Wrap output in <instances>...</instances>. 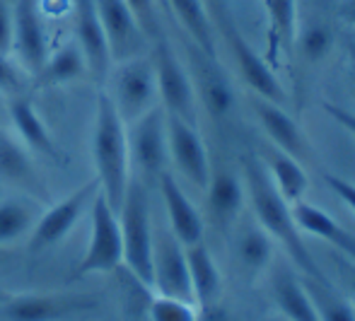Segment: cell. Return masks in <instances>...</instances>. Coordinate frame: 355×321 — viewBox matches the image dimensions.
Wrapping results in <instances>:
<instances>
[{
	"mask_svg": "<svg viewBox=\"0 0 355 321\" xmlns=\"http://www.w3.org/2000/svg\"><path fill=\"white\" fill-rule=\"evenodd\" d=\"M242 167L244 193L249 196V203H252V210L259 220V227L271 239H276L278 244H283L285 254L297 266L300 273L312 275V278H324V270L319 268L317 261L309 254L302 232H300L297 223H295L293 205L273 186L271 177H268L266 167H263V159L247 153L242 157Z\"/></svg>",
	"mask_w": 355,
	"mask_h": 321,
	"instance_id": "6da1fadb",
	"label": "cell"
},
{
	"mask_svg": "<svg viewBox=\"0 0 355 321\" xmlns=\"http://www.w3.org/2000/svg\"><path fill=\"white\" fill-rule=\"evenodd\" d=\"M92 162L94 179L99 182V191L119 213L131 182V159H128V133L126 123L119 116L116 107L109 94H97V114L92 126Z\"/></svg>",
	"mask_w": 355,
	"mask_h": 321,
	"instance_id": "7a4b0ae2",
	"label": "cell"
},
{
	"mask_svg": "<svg viewBox=\"0 0 355 321\" xmlns=\"http://www.w3.org/2000/svg\"><path fill=\"white\" fill-rule=\"evenodd\" d=\"M119 223H121L123 239V263L133 278L141 280L145 288H150V283H153L155 229L153 218H150L148 189L133 177L128 182L121 208H119Z\"/></svg>",
	"mask_w": 355,
	"mask_h": 321,
	"instance_id": "3957f363",
	"label": "cell"
},
{
	"mask_svg": "<svg viewBox=\"0 0 355 321\" xmlns=\"http://www.w3.org/2000/svg\"><path fill=\"white\" fill-rule=\"evenodd\" d=\"M128 133V159L131 177L138 179L145 189H155L169 164L167 148V114L155 104L150 112L126 126Z\"/></svg>",
	"mask_w": 355,
	"mask_h": 321,
	"instance_id": "277c9868",
	"label": "cell"
},
{
	"mask_svg": "<svg viewBox=\"0 0 355 321\" xmlns=\"http://www.w3.org/2000/svg\"><path fill=\"white\" fill-rule=\"evenodd\" d=\"M104 83H107L104 92L109 94L126 126L157 104V80H155L153 58L145 53L114 63Z\"/></svg>",
	"mask_w": 355,
	"mask_h": 321,
	"instance_id": "5b68a950",
	"label": "cell"
},
{
	"mask_svg": "<svg viewBox=\"0 0 355 321\" xmlns=\"http://www.w3.org/2000/svg\"><path fill=\"white\" fill-rule=\"evenodd\" d=\"M150 58H153L155 80H157V99L164 114L179 116L189 123H196V89L191 75L182 58L177 56L167 34L150 42Z\"/></svg>",
	"mask_w": 355,
	"mask_h": 321,
	"instance_id": "8992f818",
	"label": "cell"
},
{
	"mask_svg": "<svg viewBox=\"0 0 355 321\" xmlns=\"http://www.w3.org/2000/svg\"><path fill=\"white\" fill-rule=\"evenodd\" d=\"M123 263V239L119 213L109 205L102 191L89 203V239L75 275L112 273Z\"/></svg>",
	"mask_w": 355,
	"mask_h": 321,
	"instance_id": "52a82bcc",
	"label": "cell"
},
{
	"mask_svg": "<svg viewBox=\"0 0 355 321\" xmlns=\"http://www.w3.org/2000/svg\"><path fill=\"white\" fill-rule=\"evenodd\" d=\"M97 193H99V182L97 179H89L87 184L75 189L73 193H68L63 200L53 203L51 208H44L37 225H34V229L27 237L29 252L44 254V252H49V249L58 247V244L75 229L78 220L89 210V203H92Z\"/></svg>",
	"mask_w": 355,
	"mask_h": 321,
	"instance_id": "ba28073f",
	"label": "cell"
},
{
	"mask_svg": "<svg viewBox=\"0 0 355 321\" xmlns=\"http://www.w3.org/2000/svg\"><path fill=\"white\" fill-rule=\"evenodd\" d=\"M92 309L97 297L85 293H12L0 304V321H68Z\"/></svg>",
	"mask_w": 355,
	"mask_h": 321,
	"instance_id": "9c48e42d",
	"label": "cell"
},
{
	"mask_svg": "<svg viewBox=\"0 0 355 321\" xmlns=\"http://www.w3.org/2000/svg\"><path fill=\"white\" fill-rule=\"evenodd\" d=\"M187 68L189 75H191L193 89H196V99H201V104L213 119H225L234 107V89L230 85L218 56L206 53L203 49H198L196 44L187 39Z\"/></svg>",
	"mask_w": 355,
	"mask_h": 321,
	"instance_id": "30bf717a",
	"label": "cell"
},
{
	"mask_svg": "<svg viewBox=\"0 0 355 321\" xmlns=\"http://www.w3.org/2000/svg\"><path fill=\"white\" fill-rule=\"evenodd\" d=\"M167 148L169 159L179 169V174L198 191H206L213 164L208 157L206 143L196 130V123L167 114Z\"/></svg>",
	"mask_w": 355,
	"mask_h": 321,
	"instance_id": "8fae6325",
	"label": "cell"
},
{
	"mask_svg": "<svg viewBox=\"0 0 355 321\" xmlns=\"http://www.w3.org/2000/svg\"><path fill=\"white\" fill-rule=\"evenodd\" d=\"M150 288L167 297L191 300V280H189L187 249L172 234V229L162 227L155 232L153 242V283Z\"/></svg>",
	"mask_w": 355,
	"mask_h": 321,
	"instance_id": "7c38bea8",
	"label": "cell"
},
{
	"mask_svg": "<svg viewBox=\"0 0 355 321\" xmlns=\"http://www.w3.org/2000/svg\"><path fill=\"white\" fill-rule=\"evenodd\" d=\"M15 61L32 78L46 61L49 39L39 0H12V51Z\"/></svg>",
	"mask_w": 355,
	"mask_h": 321,
	"instance_id": "4fadbf2b",
	"label": "cell"
},
{
	"mask_svg": "<svg viewBox=\"0 0 355 321\" xmlns=\"http://www.w3.org/2000/svg\"><path fill=\"white\" fill-rule=\"evenodd\" d=\"M220 37L227 44L230 53H232V61L239 70V78L247 83V87L252 89L257 97H263L276 104H285L288 97H285V89H283V83L278 80V73L273 70V65L266 61V56H261V53L244 39L239 27L227 29V32L220 34Z\"/></svg>",
	"mask_w": 355,
	"mask_h": 321,
	"instance_id": "5bb4252c",
	"label": "cell"
},
{
	"mask_svg": "<svg viewBox=\"0 0 355 321\" xmlns=\"http://www.w3.org/2000/svg\"><path fill=\"white\" fill-rule=\"evenodd\" d=\"M99 22H102L104 37L109 44L112 63L126 61V58L143 56L150 46V39L128 10L126 0H94Z\"/></svg>",
	"mask_w": 355,
	"mask_h": 321,
	"instance_id": "9a60e30c",
	"label": "cell"
},
{
	"mask_svg": "<svg viewBox=\"0 0 355 321\" xmlns=\"http://www.w3.org/2000/svg\"><path fill=\"white\" fill-rule=\"evenodd\" d=\"M75 42L80 44L87 61V75L104 85L112 68V53H109V44L104 37L102 22H99L97 5L94 0H75Z\"/></svg>",
	"mask_w": 355,
	"mask_h": 321,
	"instance_id": "2e32d148",
	"label": "cell"
},
{
	"mask_svg": "<svg viewBox=\"0 0 355 321\" xmlns=\"http://www.w3.org/2000/svg\"><path fill=\"white\" fill-rule=\"evenodd\" d=\"M159 196H162L164 210H167V220H169V229L172 234L184 244H196L203 242V232H206V223H203V215L198 213V208L191 203V198L187 196L179 182L174 179V174L164 172L157 182Z\"/></svg>",
	"mask_w": 355,
	"mask_h": 321,
	"instance_id": "e0dca14e",
	"label": "cell"
},
{
	"mask_svg": "<svg viewBox=\"0 0 355 321\" xmlns=\"http://www.w3.org/2000/svg\"><path fill=\"white\" fill-rule=\"evenodd\" d=\"M252 107H254V114H257L259 123H261L266 135L271 138L273 148L293 155L300 162L312 157V148H309L307 135L297 126V121L285 112L283 104L268 102V99H263V97H254Z\"/></svg>",
	"mask_w": 355,
	"mask_h": 321,
	"instance_id": "ac0fdd59",
	"label": "cell"
},
{
	"mask_svg": "<svg viewBox=\"0 0 355 321\" xmlns=\"http://www.w3.org/2000/svg\"><path fill=\"white\" fill-rule=\"evenodd\" d=\"M244 205V182L227 164L211 167V179L206 186L208 220L218 229H227L239 218Z\"/></svg>",
	"mask_w": 355,
	"mask_h": 321,
	"instance_id": "d6986e66",
	"label": "cell"
},
{
	"mask_svg": "<svg viewBox=\"0 0 355 321\" xmlns=\"http://www.w3.org/2000/svg\"><path fill=\"white\" fill-rule=\"evenodd\" d=\"M266 12L268 29V56L266 61L278 70L290 63L295 56V39H297V0H261Z\"/></svg>",
	"mask_w": 355,
	"mask_h": 321,
	"instance_id": "ffe728a7",
	"label": "cell"
},
{
	"mask_svg": "<svg viewBox=\"0 0 355 321\" xmlns=\"http://www.w3.org/2000/svg\"><path fill=\"white\" fill-rule=\"evenodd\" d=\"M5 109H8V123L12 126L15 135L27 145L34 153H42L46 157H56V145L49 133V126L44 119L39 116L37 107H34L32 92L12 94L5 99Z\"/></svg>",
	"mask_w": 355,
	"mask_h": 321,
	"instance_id": "44dd1931",
	"label": "cell"
},
{
	"mask_svg": "<svg viewBox=\"0 0 355 321\" xmlns=\"http://www.w3.org/2000/svg\"><path fill=\"white\" fill-rule=\"evenodd\" d=\"M293 218L297 223L300 232L324 239L331 247H336L346 259L355 261V234L348 232L343 225H338L327 210L317 208V205L307 203V200H297V203H293Z\"/></svg>",
	"mask_w": 355,
	"mask_h": 321,
	"instance_id": "7402d4cb",
	"label": "cell"
},
{
	"mask_svg": "<svg viewBox=\"0 0 355 321\" xmlns=\"http://www.w3.org/2000/svg\"><path fill=\"white\" fill-rule=\"evenodd\" d=\"M87 75V61L80 49V44L71 39L61 49L49 53L42 68L32 75V89H53L71 85L75 80H83Z\"/></svg>",
	"mask_w": 355,
	"mask_h": 321,
	"instance_id": "603a6c76",
	"label": "cell"
},
{
	"mask_svg": "<svg viewBox=\"0 0 355 321\" xmlns=\"http://www.w3.org/2000/svg\"><path fill=\"white\" fill-rule=\"evenodd\" d=\"M0 182L12 184L19 189H42L44 182L34 169V162L29 157V148L0 123Z\"/></svg>",
	"mask_w": 355,
	"mask_h": 321,
	"instance_id": "cb8c5ba5",
	"label": "cell"
},
{
	"mask_svg": "<svg viewBox=\"0 0 355 321\" xmlns=\"http://www.w3.org/2000/svg\"><path fill=\"white\" fill-rule=\"evenodd\" d=\"M271 297L288 321H322L302 280L288 266H278L271 278Z\"/></svg>",
	"mask_w": 355,
	"mask_h": 321,
	"instance_id": "d4e9b609",
	"label": "cell"
},
{
	"mask_svg": "<svg viewBox=\"0 0 355 321\" xmlns=\"http://www.w3.org/2000/svg\"><path fill=\"white\" fill-rule=\"evenodd\" d=\"M187 249V263H189V280H191V295L193 302L201 307H213L223 295V273L215 263L211 249L203 242L189 244Z\"/></svg>",
	"mask_w": 355,
	"mask_h": 321,
	"instance_id": "484cf974",
	"label": "cell"
},
{
	"mask_svg": "<svg viewBox=\"0 0 355 321\" xmlns=\"http://www.w3.org/2000/svg\"><path fill=\"white\" fill-rule=\"evenodd\" d=\"M42 210V200L29 193L8 196L0 200V247H12L22 237H29Z\"/></svg>",
	"mask_w": 355,
	"mask_h": 321,
	"instance_id": "4316f807",
	"label": "cell"
},
{
	"mask_svg": "<svg viewBox=\"0 0 355 321\" xmlns=\"http://www.w3.org/2000/svg\"><path fill=\"white\" fill-rule=\"evenodd\" d=\"M263 167H266L268 177H271L273 186L278 189V193L290 205L302 200V196L307 193L309 186V177L297 157H293V155L283 153L278 148H268L266 157H263Z\"/></svg>",
	"mask_w": 355,
	"mask_h": 321,
	"instance_id": "83f0119b",
	"label": "cell"
},
{
	"mask_svg": "<svg viewBox=\"0 0 355 321\" xmlns=\"http://www.w3.org/2000/svg\"><path fill=\"white\" fill-rule=\"evenodd\" d=\"M167 3L172 15L177 17L179 27L189 37V42H193L206 53L218 56V42H215L218 34H215V27L208 17L206 3L203 0H167Z\"/></svg>",
	"mask_w": 355,
	"mask_h": 321,
	"instance_id": "f1b7e54d",
	"label": "cell"
},
{
	"mask_svg": "<svg viewBox=\"0 0 355 321\" xmlns=\"http://www.w3.org/2000/svg\"><path fill=\"white\" fill-rule=\"evenodd\" d=\"M304 290L312 297L317 314L322 321H355V307L353 302L341 295L334 283H329L327 275L324 278H312V275H302Z\"/></svg>",
	"mask_w": 355,
	"mask_h": 321,
	"instance_id": "f546056e",
	"label": "cell"
},
{
	"mask_svg": "<svg viewBox=\"0 0 355 321\" xmlns=\"http://www.w3.org/2000/svg\"><path fill=\"white\" fill-rule=\"evenodd\" d=\"M336 34L334 27L324 19H307L302 27H297V39H295V53H300L304 63L317 65L327 61L329 53L334 51Z\"/></svg>",
	"mask_w": 355,
	"mask_h": 321,
	"instance_id": "4dcf8cb0",
	"label": "cell"
},
{
	"mask_svg": "<svg viewBox=\"0 0 355 321\" xmlns=\"http://www.w3.org/2000/svg\"><path fill=\"white\" fill-rule=\"evenodd\" d=\"M237 263L242 266V270L249 278H257L259 273H263L268 263L273 259V239L263 232L261 227H249L239 234L237 247Z\"/></svg>",
	"mask_w": 355,
	"mask_h": 321,
	"instance_id": "1f68e13d",
	"label": "cell"
},
{
	"mask_svg": "<svg viewBox=\"0 0 355 321\" xmlns=\"http://www.w3.org/2000/svg\"><path fill=\"white\" fill-rule=\"evenodd\" d=\"M148 321H198L191 300L155 295L148 302Z\"/></svg>",
	"mask_w": 355,
	"mask_h": 321,
	"instance_id": "d6a6232c",
	"label": "cell"
},
{
	"mask_svg": "<svg viewBox=\"0 0 355 321\" xmlns=\"http://www.w3.org/2000/svg\"><path fill=\"white\" fill-rule=\"evenodd\" d=\"M32 89V78L17 61L10 58V53H0V97H12Z\"/></svg>",
	"mask_w": 355,
	"mask_h": 321,
	"instance_id": "836d02e7",
	"label": "cell"
},
{
	"mask_svg": "<svg viewBox=\"0 0 355 321\" xmlns=\"http://www.w3.org/2000/svg\"><path fill=\"white\" fill-rule=\"evenodd\" d=\"M126 5L133 12V17L138 19V24H141V29L150 42L162 37L164 29H162V17H159V10H157V0H126Z\"/></svg>",
	"mask_w": 355,
	"mask_h": 321,
	"instance_id": "e575fe53",
	"label": "cell"
},
{
	"mask_svg": "<svg viewBox=\"0 0 355 321\" xmlns=\"http://www.w3.org/2000/svg\"><path fill=\"white\" fill-rule=\"evenodd\" d=\"M206 3V10H208V17H211L213 27H215V34H223L227 29H232L237 24L232 15V8H230V0H203Z\"/></svg>",
	"mask_w": 355,
	"mask_h": 321,
	"instance_id": "d590c367",
	"label": "cell"
},
{
	"mask_svg": "<svg viewBox=\"0 0 355 321\" xmlns=\"http://www.w3.org/2000/svg\"><path fill=\"white\" fill-rule=\"evenodd\" d=\"M12 51V0H0V53Z\"/></svg>",
	"mask_w": 355,
	"mask_h": 321,
	"instance_id": "8d00e7d4",
	"label": "cell"
},
{
	"mask_svg": "<svg viewBox=\"0 0 355 321\" xmlns=\"http://www.w3.org/2000/svg\"><path fill=\"white\" fill-rule=\"evenodd\" d=\"M324 182H327V186L338 196V200H343V205H348L355 213V184L338 177V174H324Z\"/></svg>",
	"mask_w": 355,
	"mask_h": 321,
	"instance_id": "74e56055",
	"label": "cell"
},
{
	"mask_svg": "<svg viewBox=\"0 0 355 321\" xmlns=\"http://www.w3.org/2000/svg\"><path fill=\"white\" fill-rule=\"evenodd\" d=\"M334 263H336L338 268V278H341L343 288H346L348 297H351V302H355V261L346 259V257H334Z\"/></svg>",
	"mask_w": 355,
	"mask_h": 321,
	"instance_id": "f35d334b",
	"label": "cell"
},
{
	"mask_svg": "<svg viewBox=\"0 0 355 321\" xmlns=\"http://www.w3.org/2000/svg\"><path fill=\"white\" fill-rule=\"evenodd\" d=\"M324 112H327L329 116L338 123V126H341L343 130H348V133L355 138V112H351V109H343V107L331 104V102H324Z\"/></svg>",
	"mask_w": 355,
	"mask_h": 321,
	"instance_id": "ab89813d",
	"label": "cell"
},
{
	"mask_svg": "<svg viewBox=\"0 0 355 321\" xmlns=\"http://www.w3.org/2000/svg\"><path fill=\"white\" fill-rule=\"evenodd\" d=\"M338 15L346 24L355 27V0H341L338 3Z\"/></svg>",
	"mask_w": 355,
	"mask_h": 321,
	"instance_id": "60d3db41",
	"label": "cell"
},
{
	"mask_svg": "<svg viewBox=\"0 0 355 321\" xmlns=\"http://www.w3.org/2000/svg\"><path fill=\"white\" fill-rule=\"evenodd\" d=\"M348 51H351V78H353V83H355V42H351Z\"/></svg>",
	"mask_w": 355,
	"mask_h": 321,
	"instance_id": "b9f144b4",
	"label": "cell"
},
{
	"mask_svg": "<svg viewBox=\"0 0 355 321\" xmlns=\"http://www.w3.org/2000/svg\"><path fill=\"white\" fill-rule=\"evenodd\" d=\"M0 123H8V109H5V97H0Z\"/></svg>",
	"mask_w": 355,
	"mask_h": 321,
	"instance_id": "7bdbcfd3",
	"label": "cell"
},
{
	"mask_svg": "<svg viewBox=\"0 0 355 321\" xmlns=\"http://www.w3.org/2000/svg\"><path fill=\"white\" fill-rule=\"evenodd\" d=\"M10 259V252H8V247H0V266L5 263V261Z\"/></svg>",
	"mask_w": 355,
	"mask_h": 321,
	"instance_id": "ee69618b",
	"label": "cell"
},
{
	"mask_svg": "<svg viewBox=\"0 0 355 321\" xmlns=\"http://www.w3.org/2000/svg\"><path fill=\"white\" fill-rule=\"evenodd\" d=\"M10 295H12V293H10V290L0 288V304H3V302H5V300H10Z\"/></svg>",
	"mask_w": 355,
	"mask_h": 321,
	"instance_id": "f6af8a7d",
	"label": "cell"
},
{
	"mask_svg": "<svg viewBox=\"0 0 355 321\" xmlns=\"http://www.w3.org/2000/svg\"><path fill=\"white\" fill-rule=\"evenodd\" d=\"M276 321H288V319H276Z\"/></svg>",
	"mask_w": 355,
	"mask_h": 321,
	"instance_id": "bcb514c9",
	"label": "cell"
}]
</instances>
